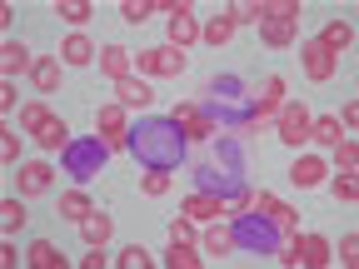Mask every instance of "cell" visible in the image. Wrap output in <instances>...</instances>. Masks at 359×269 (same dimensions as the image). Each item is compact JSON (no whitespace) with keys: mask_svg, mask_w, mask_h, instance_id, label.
Segmentation results:
<instances>
[{"mask_svg":"<svg viewBox=\"0 0 359 269\" xmlns=\"http://www.w3.org/2000/svg\"><path fill=\"white\" fill-rule=\"evenodd\" d=\"M190 140H185V130H180L170 115H145L140 125H130V155L140 160L145 170H180V160H185Z\"/></svg>","mask_w":359,"mask_h":269,"instance_id":"1","label":"cell"},{"mask_svg":"<svg viewBox=\"0 0 359 269\" xmlns=\"http://www.w3.org/2000/svg\"><path fill=\"white\" fill-rule=\"evenodd\" d=\"M200 105L215 115L219 130H255V95L240 75H215Z\"/></svg>","mask_w":359,"mask_h":269,"instance_id":"2","label":"cell"},{"mask_svg":"<svg viewBox=\"0 0 359 269\" xmlns=\"http://www.w3.org/2000/svg\"><path fill=\"white\" fill-rule=\"evenodd\" d=\"M230 235H235V249H250V254H280L285 249V240L294 235V230H280L269 214H259V209H240L235 214V224H230Z\"/></svg>","mask_w":359,"mask_h":269,"instance_id":"3","label":"cell"},{"mask_svg":"<svg viewBox=\"0 0 359 269\" xmlns=\"http://www.w3.org/2000/svg\"><path fill=\"white\" fill-rule=\"evenodd\" d=\"M195 190H200V195H215V200H224V209H230V214L250 209V185H245V174H230V170H219L215 160L195 170Z\"/></svg>","mask_w":359,"mask_h":269,"instance_id":"4","label":"cell"},{"mask_svg":"<svg viewBox=\"0 0 359 269\" xmlns=\"http://www.w3.org/2000/svg\"><path fill=\"white\" fill-rule=\"evenodd\" d=\"M105 160H110V145L100 140V134H75V140L60 150L65 174H70V179H80V185H90V179L105 170Z\"/></svg>","mask_w":359,"mask_h":269,"instance_id":"5","label":"cell"},{"mask_svg":"<svg viewBox=\"0 0 359 269\" xmlns=\"http://www.w3.org/2000/svg\"><path fill=\"white\" fill-rule=\"evenodd\" d=\"M160 11L170 15V45L175 50H185L190 40H200V25H195V11L185 0H160Z\"/></svg>","mask_w":359,"mask_h":269,"instance_id":"6","label":"cell"},{"mask_svg":"<svg viewBox=\"0 0 359 269\" xmlns=\"http://www.w3.org/2000/svg\"><path fill=\"white\" fill-rule=\"evenodd\" d=\"M170 120L185 130V140H215V134H219V125H215V115L205 105H175Z\"/></svg>","mask_w":359,"mask_h":269,"instance_id":"7","label":"cell"},{"mask_svg":"<svg viewBox=\"0 0 359 269\" xmlns=\"http://www.w3.org/2000/svg\"><path fill=\"white\" fill-rule=\"evenodd\" d=\"M275 120H280V140H285V145H304V140H309V110H304L299 100H285Z\"/></svg>","mask_w":359,"mask_h":269,"instance_id":"8","label":"cell"},{"mask_svg":"<svg viewBox=\"0 0 359 269\" xmlns=\"http://www.w3.org/2000/svg\"><path fill=\"white\" fill-rule=\"evenodd\" d=\"M140 70H145V75H180V70H185V50H175V45L140 50Z\"/></svg>","mask_w":359,"mask_h":269,"instance_id":"9","label":"cell"},{"mask_svg":"<svg viewBox=\"0 0 359 269\" xmlns=\"http://www.w3.org/2000/svg\"><path fill=\"white\" fill-rule=\"evenodd\" d=\"M100 140L110 150H130V125H125V105H100Z\"/></svg>","mask_w":359,"mask_h":269,"instance_id":"10","label":"cell"},{"mask_svg":"<svg viewBox=\"0 0 359 269\" xmlns=\"http://www.w3.org/2000/svg\"><path fill=\"white\" fill-rule=\"evenodd\" d=\"M280 105H285V75H269V80H264V95H255V130H259L269 115H280Z\"/></svg>","mask_w":359,"mask_h":269,"instance_id":"11","label":"cell"},{"mask_svg":"<svg viewBox=\"0 0 359 269\" xmlns=\"http://www.w3.org/2000/svg\"><path fill=\"white\" fill-rule=\"evenodd\" d=\"M115 95H120L125 110H145V105L155 100V90H150L140 75H125V80H115Z\"/></svg>","mask_w":359,"mask_h":269,"instance_id":"12","label":"cell"},{"mask_svg":"<svg viewBox=\"0 0 359 269\" xmlns=\"http://www.w3.org/2000/svg\"><path fill=\"white\" fill-rule=\"evenodd\" d=\"M304 75H309V80H320V85L334 75V55L325 50L320 40H304Z\"/></svg>","mask_w":359,"mask_h":269,"instance_id":"13","label":"cell"},{"mask_svg":"<svg viewBox=\"0 0 359 269\" xmlns=\"http://www.w3.org/2000/svg\"><path fill=\"white\" fill-rule=\"evenodd\" d=\"M250 209L269 214V219L280 224V230H299V219H294V209H290V205H280L275 195H264V190H259V195H250Z\"/></svg>","mask_w":359,"mask_h":269,"instance_id":"14","label":"cell"},{"mask_svg":"<svg viewBox=\"0 0 359 269\" xmlns=\"http://www.w3.org/2000/svg\"><path fill=\"white\" fill-rule=\"evenodd\" d=\"M215 145H219V170H230V174H245V145H240V134H215Z\"/></svg>","mask_w":359,"mask_h":269,"instance_id":"15","label":"cell"},{"mask_svg":"<svg viewBox=\"0 0 359 269\" xmlns=\"http://www.w3.org/2000/svg\"><path fill=\"white\" fill-rule=\"evenodd\" d=\"M15 179H20V195H45V190L55 185V170L45 165V160H35V165H25Z\"/></svg>","mask_w":359,"mask_h":269,"instance_id":"16","label":"cell"},{"mask_svg":"<svg viewBox=\"0 0 359 269\" xmlns=\"http://www.w3.org/2000/svg\"><path fill=\"white\" fill-rule=\"evenodd\" d=\"M314 40H320L330 55H339V50H349V45H354V25H349V20H330Z\"/></svg>","mask_w":359,"mask_h":269,"instance_id":"17","label":"cell"},{"mask_svg":"<svg viewBox=\"0 0 359 269\" xmlns=\"http://www.w3.org/2000/svg\"><path fill=\"white\" fill-rule=\"evenodd\" d=\"M180 214H190V219H215V214H224V200H215V195H185L180 200Z\"/></svg>","mask_w":359,"mask_h":269,"instance_id":"18","label":"cell"},{"mask_svg":"<svg viewBox=\"0 0 359 269\" xmlns=\"http://www.w3.org/2000/svg\"><path fill=\"white\" fill-rule=\"evenodd\" d=\"M80 235H85V244H90V249H105V240H110V214L90 209V214L80 219Z\"/></svg>","mask_w":359,"mask_h":269,"instance_id":"19","label":"cell"},{"mask_svg":"<svg viewBox=\"0 0 359 269\" xmlns=\"http://www.w3.org/2000/svg\"><path fill=\"white\" fill-rule=\"evenodd\" d=\"M130 65H135V55L125 50V45H105V50H100V70H105L110 80H125Z\"/></svg>","mask_w":359,"mask_h":269,"instance_id":"20","label":"cell"},{"mask_svg":"<svg viewBox=\"0 0 359 269\" xmlns=\"http://www.w3.org/2000/svg\"><path fill=\"white\" fill-rule=\"evenodd\" d=\"M35 60H30V50L20 40H6V50H0V70H6V80H15L20 70H30Z\"/></svg>","mask_w":359,"mask_h":269,"instance_id":"21","label":"cell"},{"mask_svg":"<svg viewBox=\"0 0 359 269\" xmlns=\"http://www.w3.org/2000/svg\"><path fill=\"white\" fill-rule=\"evenodd\" d=\"M299 264L325 269V264H330V240H325V235H304V240H299Z\"/></svg>","mask_w":359,"mask_h":269,"instance_id":"22","label":"cell"},{"mask_svg":"<svg viewBox=\"0 0 359 269\" xmlns=\"http://www.w3.org/2000/svg\"><path fill=\"white\" fill-rule=\"evenodd\" d=\"M65 134H70V130H65V120H60V115H50V120L35 130V145H40V150H65V145H70Z\"/></svg>","mask_w":359,"mask_h":269,"instance_id":"23","label":"cell"},{"mask_svg":"<svg viewBox=\"0 0 359 269\" xmlns=\"http://www.w3.org/2000/svg\"><path fill=\"white\" fill-rule=\"evenodd\" d=\"M290 179L299 190H314L325 179V160H314V155H304V160H294V170H290Z\"/></svg>","mask_w":359,"mask_h":269,"instance_id":"24","label":"cell"},{"mask_svg":"<svg viewBox=\"0 0 359 269\" xmlns=\"http://www.w3.org/2000/svg\"><path fill=\"white\" fill-rule=\"evenodd\" d=\"M309 140H320V145H339L344 140V130H339V115H320V120H309Z\"/></svg>","mask_w":359,"mask_h":269,"instance_id":"25","label":"cell"},{"mask_svg":"<svg viewBox=\"0 0 359 269\" xmlns=\"http://www.w3.org/2000/svg\"><path fill=\"white\" fill-rule=\"evenodd\" d=\"M60 55H65V65H90V60H95L100 50H95V45H90L85 35H70V40L60 45Z\"/></svg>","mask_w":359,"mask_h":269,"instance_id":"26","label":"cell"},{"mask_svg":"<svg viewBox=\"0 0 359 269\" xmlns=\"http://www.w3.org/2000/svg\"><path fill=\"white\" fill-rule=\"evenodd\" d=\"M30 80H35L40 95H50V90L60 85V60H35V65H30Z\"/></svg>","mask_w":359,"mask_h":269,"instance_id":"27","label":"cell"},{"mask_svg":"<svg viewBox=\"0 0 359 269\" xmlns=\"http://www.w3.org/2000/svg\"><path fill=\"white\" fill-rule=\"evenodd\" d=\"M30 264H35V269H65V254H60L50 240H35V244H30Z\"/></svg>","mask_w":359,"mask_h":269,"instance_id":"28","label":"cell"},{"mask_svg":"<svg viewBox=\"0 0 359 269\" xmlns=\"http://www.w3.org/2000/svg\"><path fill=\"white\" fill-rule=\"evenodd\" d=\"M230 35H235V15H230V11H219V15L200 30V40H210V45H224Z\"/></svg>","mask_w":359,"mask_h":269,"instance_id":"29","label":"cell"},{"mask_svg":"<svg viewBox=\"0 0 359 269\" xmlns=\"http://www.w3.org/2000/svg\"><path fill=\"white\" fill-rule=\"evenodd\" d=\"M259 35H264V45H290L294 40V20H259Z\"/></svg>","mask_w":359,"mask_h":269,"instance_id":"30","label":"cell"},{"mask_svg":"<svg viewBox=\"0 0 359 269\" xmlns=\"http://www.w3.org/2000/svg\"><path fill=\"white\" fill-rule=\"evenodd\" d=\"M90 209H95V205H90V195H85V190H70V195H60V214H65V219H75V224H80Z\"/></svg>","mask_w":359,"mask_h":269,"instance_id":"31","label":"cell"},{"mask_svg":"<svg viewBox=\"0 0 359 269\" xmlns=\"http://www.w3.org/2000/svg\"><path fill=\"white\" fill-rule=\"evenodd\" d=\"M299 0H259V20H294Z\"/></svg>","mask_w":359,"mask_h":269,"instance_id":"32","label":"cell"},{"mask_svg":"<svg viewBox=\"0 0 359 269\" xmlns=\"http://www.w3.org/2000/svg\"><path fill=\"white\" fill-rule=\"evenodd\" d=\"M155 11H160V0H125V6H120V15H125L130 25H145Z\"/></svg>","mask_w":359,"mask_h":269,"instance_id":"33","label":"cell"},{"mask_svg":"<svg viewBox=\"0 0 359 269\" xmlns=\"http://www.w3.org/2000/svg\"><path fill=\"white\" fill-rule=\"evenodd\" d=\"M55 15H60V20H70V25H85L95 11H90L85 0H55Z\"/></svg>","mask_w":359,"mask_h":269,"instance_id":"34","label":"cell"},{"mask_svg":"<svg viewBox=\"0 0 359 269\" xmlns=\"http://www.w3.org/2000/svg\"><path fill=\"white\" fill-rule=\"evenodd\" d=\"M200 244H205L210 254H219V259H224V254L235 249V235H230V230H219V224H215V230H205V240H200Z\"/></svg>","mask_w":359,"mask_h":269,"instance_id":"35","label":"cell"},{"mask_svg":"<svg viewBox=\"0 0 359 269\" xmlns=\"http://www.w3.org/2000/svg\"><path fill=\"white\" fill-rule=\"evenodd\" d=\"M165 264H170V269H200V254H195L190 244H175V240H170V254H165Z\"/></svg>","mask_w":359,"mask_h":269,"instance_id":"36","label":"cell"},{"mask_svg":"<svg viewBox=\"0 0 359 269\" xmlns=\"http://www.w3.org/2000/svg\"><path fill=\"white\" fill-rule=\"evenodd\" d=\"M0 224H6V235H15V230H20V224H25V205H20V195H15V200H6V205H0Z\"/></svg>","mask_w":359,"mask_h":269,"instance_id":"37","label":"cell"},{"mask_svg":"<svg viewBox=\"0 0 359 269\" xmlns=\"http://www.w3.org/2000/svg\"><path fill=\"white\" fill-rule=\"evenodd\" d=\"M45 120H50V110H45L40 100H30V105H20V130H30V134H35V130H40Z\"/></svg>","mask_w":359,"mask_h":269,"instance_id":"38","label":"cell"},{"mask_svg":"<svg viewBox=\"0 0 359 269\" xmlns=\"http://www.w3.org/2000/svg\"><path fill=\"white\" fill-rule=\"evenodd\" d=\"M334 155H339V170H344V174H354V170H359V145L349 140V134L334 145Z\"/></svg>","mask_w":359,"mask_h":269,"instance_id":"39","label":"cell"},{"mask_svg":"<svg viewBox=\"0 0 359 269\" xmlns=\"http://www.w3.org/2000/svg\"><path fill=\"white\" fill-rule=\"evenodd\" d=\"M334 200H344V205L359 200V179H354V174H339V179H334Z\"/></svg>","mask_w":359,"mask_h":269,"instance_id":"40","label":"cell"},{"mask_svg":"<svg viewBox=\"0 0 359 269\" xmlns=\"http://www.w3.org/2000/svg\"><path fill=\"white\" fill-rule=\"evenodd\" d=\"M170 240H175V244H190V240H195V224H190V214L170 219Z\"/></svg>","mask_w":359,"mask_h":269,"instance_id":"41","label":"cell"},{"mask_svg":"<svg viewBox=\"0 0 359 269\" xmlns=\"http://www.w3.org/2000/svg\"><path fill=\"white\" fill-rule=\"evenodd\" d=\"M140 185H145V195H165V190H170V174H160V170H145V179H140Z\"/></svg>","mask_w":359,"mask_h":269,"instance_id":"42","label":"cell"},{"mask_svg":"<svg viewBox=\"0 0 359 269\" xmlns=\"http://www.w3.org/2000/svg\"><path fill=\"white\" fill-rule=\"evenodd\" d=\"M0 160H6V165L20 160V134H0Z\"/></svg>","mask_w":359,"mask_h":269,"instance_id":"43","label":"cell"},{"mask_svg":"<svg viewBox=\"0 0 359 269\" xmlns=\"http://www.w3.org/2000/svg\"><path fill=\"white\" fill-rule=\"evenodd\" d=\"M339 264H359V235H344L339 240Z\"/></svg>","mask_w":359,"mask_h":269,"instance_id":"44","label":"cell"},{"mask_svg":"<svg viewBox=\"0 0 359 269\" xmlns=\"http://www.w3.org/2000/svg\"><path fill=\"white\" fill-rule=\"evenodd\" d=\"M120 264H125V269H145V264H150V254H145L140 244H130V249L120 254Z\"/></svg>","mask_w":359,"mask_h":269,"instance_id":"45","label":"cell"},{"mask_svg":"<svg viewBox=\"0 0 359 269\" xmlns=\"http://www.w3.org/2000/svg\"><path fill=\"white\" fill-rule=\"evenodd\" d=\"M0 110H15V85H11V80L0 85Z\"/></svg>","mask_w":359,"mask_h":269,"instance_id":"46","label":"cell"}]
</instances>
